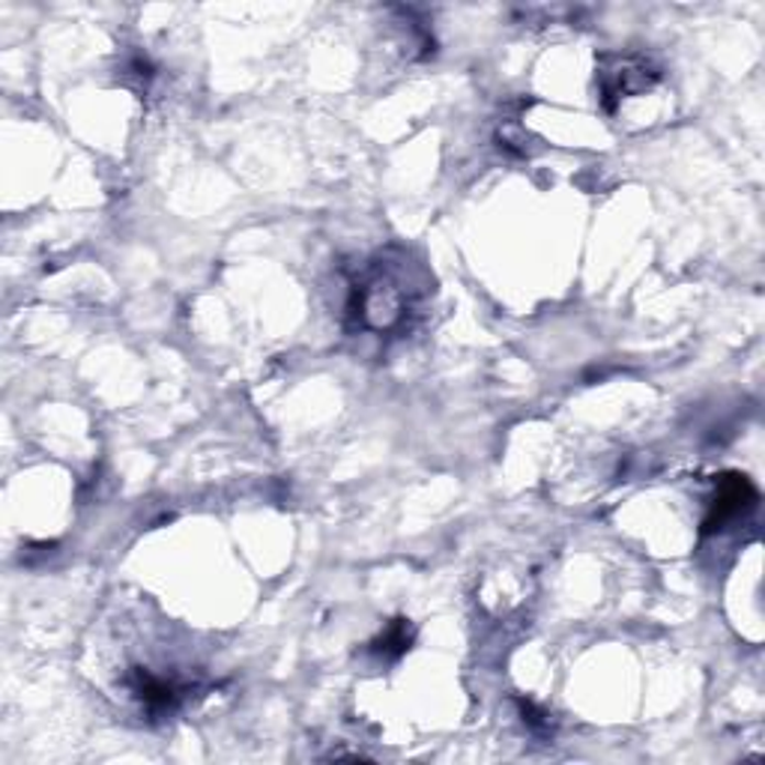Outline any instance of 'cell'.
I'll return each instance as SVG.
<instances>
[{
  "instance_id": "cell-1",
  "label": "cell",
  "mask_w": 765,
  "mask_h": 765,
  "mask_svg": "<svg viewBox=\"0 0 765 765\" xmlns=\"http://www.w3.org/2000/svg\"><path fill=\"white\" fill-rule=\"evenodd\" d=\"M413 309V290L404 287L401 269H395L389 260L374 264L362 285L353 287L351 314L362 330L392 332L404 326L407 314Z\"/></svg>"
},
{
  "instance_id": "cell-2",
  "label": "cell",
  "mask_w": 765,
  "mask_h": 765,
  "mask_svg": "<svg viewBox=\"0 0 765 765\" xmlns=\"http://www.w3.org/2000/svg\"><path fill=\"white\" fill-rule=\"evenodd\" d=\"M756 488L754 481L747 476H739V473H730L718 481V494H714L712 509L702 521V532H721L727 530L730 523L744 518L747 511L756 509Z\"/></svg>"
},
{
  "instance_id": "cell-3",
  "label": "cell",
  "mask_w": 765,
  "mask_h": 765,
  "mask_svg": "<svg viewBox=\"0 0 765 765\" xmlns=\"http://www.w3.org/2000/svg\"><path fill=\"white\" fill-rule=\"evenodd\" d=\"M652 78H655V73H648L646 60H637V57H617V69L605 73L607 106H610V99H622V96L628 93L646 90Z\"/></svg>"
},
{
  "instance_id": "cell-4",
  "label": "cell",
  "mask_w": 765,
  "mask_h": 765,
  "mask_svg": "<svg viewBox=\"0 0 765 765\" xmlns=\"http://www.w3.org/2000/svg\"><path fill=\"white\" fill-rule=\"evenodd\" d=\"M132 691L138 694L144 709L153 714L170 712L180 702V688L174 681L162 679V676H153L149 669H135L132 673Z\"/></svg>"
},
{
  "instance_id": "cell-5",
  "label": "cell",
  "mask_w": 765,
  "mask_h": 765,
  "mask_svg": "<svg viewBox=\"0 0 765 765\" xmlns=\"http://www.w3.org/2000/svg\"><path fill=\"white\" fill-rule=\"evenodd\" d=\"M372 648L377 655H382V658H401L407 648H410V628H407L404 619H398V622L386 628L380 637L374 640Z\"/></svg>"
},
{
  "instance_id": "cell-6",
  "label": "cell",
  "mask_w": 765,
  "mask_h": 765,
  "mask_svg": "<svg viewBox=\"0 0 765 765\" xmlns=\"http://www.w3.org/2000/svg\"><path fill=\"white\" fill-rule=\"evenodd\" d=\"M521 712H523V721L530 723L532 730H544V733L551 730V721H547V714L539 712V709H535V702H530V700L523 702L521 700Z\"/></svg>"
}]
</instances>
